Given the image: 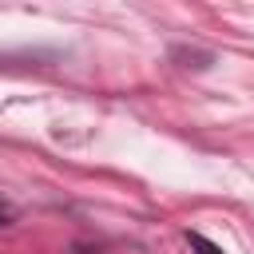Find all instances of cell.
<instances>
[{
	"label": "cell",
	"instance_id": "obj_1",
	"mask_svg": "<svg viewBox=\"0 0 254 254\" xmlns=\"http://www.w3.org/2000/svg\"><path fill=\"white\" fill-rule=\"evenodd\" d=\"M190 250H194V254H222V250H218L214 242H206L202 234H190Z\"/></svg>",
	"mask_w": 254,
	"mask_h": 254
}]
</instances>
